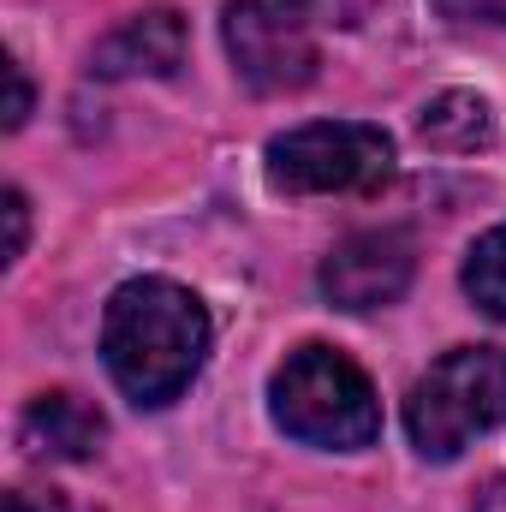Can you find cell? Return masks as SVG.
<instances>
[{
    "instance_id": "1",
    "label": "cell",
    "mask_w": 506,
    "mask_h": 512,
    "mask_svg": "<svg viewBox=\"0 0 506 512\" xmlns=\"http://www.w3.org/2000/svg\"><path fill=\"white\" fill-rule=\"evenodd\" d=\"M209 358V310L179 280L143 274L108 298L102 364L131 405H173Z\"/></svg>"
},
{
    "instance_id": "2",
    "label": "cell",
    "mask_w": 506,
    "mask_h": 512,
    "mask_svg": "<svg viewBox=\"0 0 506 512\" xmlns=\"http://www.w3.org/2000/svg\"><path fill=\"white\" fill-rule=\"evenodd\" d=\"M274 423L304 441V447H334V453H358L381 435V405L370 376L334 352V346H298L268 387Z\"/></svg>"
},
{
    "instance_id": "3",
    "label": "cell",
    "mask_w": 506,
    "mask_h": 512,
    "mask_svg": "<svg viewBox=\"0 0 506 512\" xmlns=\"http://www.w3.org/2000/svg\"><path fill=\"white\" fill-rule=\"evenodd\" d=\"M506 423V352L459 346L429 376H417L405 399V435L423 459H459L477 435Z\"/></svg>"
},
{
    "instance_id": "4",
    "label": "cell",
    "mask_w": 506,
    "mask_h": 512,
    "mask_svg": "<svg viewBox=\"0 0 506 512\" xmlns=\"http://www.w3.org/2000/svg\"><path fill=\"white\" fill-rule=\"evenodd\" d=\"M393 179V137L364 120H316L268 143V185L286 197H364Z\"/></svg>"
},
{
    "instance_id": "5",
    "label": "cell",
    "mask_w": 506,
    "mask_h": 512,
    "mask_svg": "<svg viewBox=\"0 0 506 512\" xmlns=\"http://www.w3.org/2000/svg\"><path fill=\"white\" fill-rule=\"evenodd\" d=\"M221 30H227L233 72L262 96H286L316 78V36L292 0H233Z\"/></svg>"
},
{
    "instance_id": "6",
    "label": "cell",
    "mask_w": 506,
    "mask_h": 512,
    "mask_svg": "<svg viewBox=\"0 0 506 512\" xmlns=\"http://www.w3.org/2000/svg\"><path fill=\"white\" fill-rule=\"evenodd\" d=\"M411 268H417L411 239H399V233H352L322 262V292L334 298V310L364 316V310L393 304L411 286Z\"/></svg>"
},
{
    "instance_id": "7",
    "label": "cell",
    "mask_w": 506,
    "mask_h": 512,
    "mask_svg": "<svg viewBox=\"0 0 506 512\" xmlns=\"http://www.w3.org/2000/svg\"><path fill=\"white\" fill-rule=\"evenodd\" d=\"M179 60H185V18L173 6L131 12L126 24H114L90 54L96 78H173Z\"/></svg>"
},
{
    "instance_id": "8",
    "label": "cell",
    "mask_w": 506,
    "mask_h": 512,
    "mask_svg": "<svg viewBox=\"0 0 506 512\" xmlns=\"http://www.w3.org/2000/svg\"><path fill=\"white\" fill-rule=\"evenodd\" d=\"M102 429H108L102 411L84 405L78 393H42V399H30V411L18 423V441H24L30 459H66V465H78V459H90L102 447Z\"/></svg>"
},
{
    "instance_id": "9",
    "label": "cell",
    "mask_w": 506,
    "mask_h": 512,
    "mask_svg": "<svg viewBox=\"0 0 506 512\" xmlns=\"http://www.w3.org/2000/svg\"><path fill=\"white\" fill-rule=\"evenodd\" d=\"M423 143L429 149H447V155H477V149H489L495 143V108L477 96V90H447V96H435L429 108H423Z\"/></svg>"
},
{
    "instance_id": "10",
    "label": "cell",
    "mask_w": 506,
    "mask_h": 512,
    "mask_svg": "<svg viewBox=\"0 0 506 512\" xmlns=\"http://www.w3.org/2000/svg\"><path fill=\"white\" fill-rule=\"evenodd\" d=\"M465 292H471V304L483 316L506 322V227L483 233L471 245V256H465Z\"/></svg>"
},
{
    "instance_id": "11",
    "label": "cell",
    "mask_w": 506,
    "mask_h": 512,
    "mask_svg": "<svg viewBox=\"0 0 506 512\" xmlns=\"http://www.w3.org/2000/svg\"><path fill=\"white\" fill-rule=\"evenodd\" d=\"M435 12L447 24H501L506 0H435Z\"/></svg>"
},
{
    "instance_id": "12",
    "label": "cell",
    "mask_w": 506,
    "mask_h": 512,
    "mask_svg": "<svg viewBox=\"0 0 506 512\" xmlns=\"http://www.w3.org/2000/svg\"><path fill=\"white\" fill-rule=\"evenodd\" d=\"M310 24H358L370 0H292Z\"/></svg>"
},
{
    "instance_id": "13",
    "label": "cell",
    "mask_w": 506,
    "mask_h": 512,
    "mask_svg": "<svg viewBox=\"0 0 506 512\" xmlns=\"http://www.w3.org/2000/svg\"><path fill=\"white\" fill-rule=\"evenodd\" d=\"M6 78H12V108H6V126L18 131L24 120H30V78H24V66H18V60L6 66Z\"/></svg>"
},
{
    "instance_id": "14",
    "label": "cell",
    "mask_w": 506,
    "mask_h": 512,
    "mask_svg": "<svg viewBox=\"0 0 506 512\" xmlns=\"http://www.w3.org/2000/svg\"><path fill=\"white\" fill-rule=\"evenodd\" d=\"M6 221H12L6 256H24V227H30V203H24V191H6Z\"/></svg>"
},
{
    "instance_id": "15",
    "label": "cell",
    "mask_w": 506,
    "mask_h": 512,
    "mask_svg": "<svg viewBox=\"0 0 506 512\" xmlns=\"http://www.w3.org/2000/svg\"><path fill=\"white\" fill-rule=\"evenodd\" d=\"M6 512H66L54 495H30V489H12L6 495Z\"/></svg>"
},
{
    "instance_id": "16",
    "label": "cell",
    "mask_w": 506,
    "mask_h": 512,
    "mask_svg": "<svg viewBox=\"0 0 506 512\" xmlns=\"http://www.w3.org/2000/svg\"><path fill=\"white\" fill-rule=\"evenodd\" d=\"M477 512H506V477H495V483L483 489V501H477Z\"/></svg>"
}]
</instances>
